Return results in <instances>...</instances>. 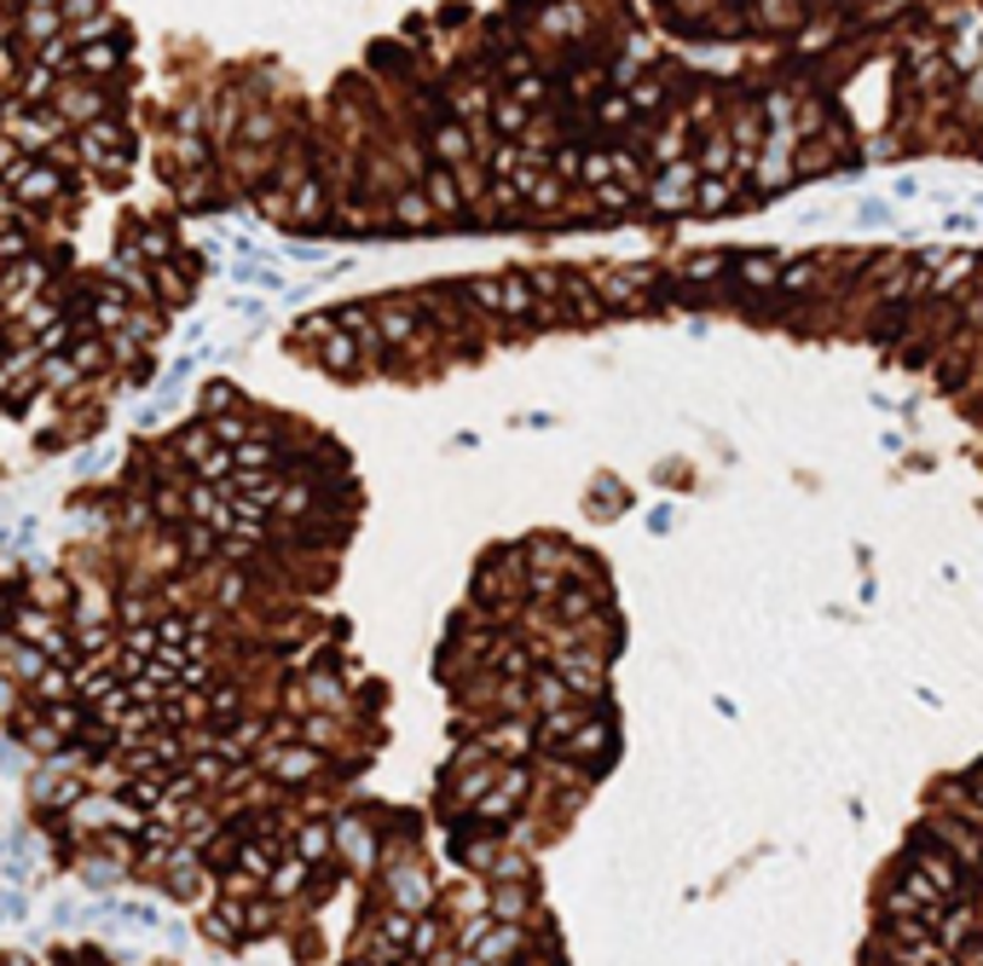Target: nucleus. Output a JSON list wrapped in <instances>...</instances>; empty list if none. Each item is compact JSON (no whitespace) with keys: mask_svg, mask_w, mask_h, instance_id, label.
I'll use <instances>...</instances> for the list:
<instances>
[{"mask_svg":"<svg viewBox=\"0 0 983 966\" xmlns=\"http://www.w3.org/2000/svg\"><path fill=\"white\" fill-rule=\"evenodd\" d=\"M319 365L331 371V376H359L365 371V348L354 336H342L336 325H324V336H319Z\"/></svg>","mask_w":983,"mask_h":966,"instance_id":"obj_17","label":"nucleus"},{"mask_svg":"<svg viewBox=\"0 0 983 966\" xmlns=\"http://www.w3.org/2000/svg\"><path fill=\"white\" fill-rule=\"evenodd\" d=\"M232 406H243V399H238V388H232L227 376H215L209 388H203V417H215V411H232Z\"/></svg>","mask_w":983,"mask_h":966,"instance_id":"obj_26","label":"nucleus"},{"mask_svg":"<svg viewBox=\"0 0 983 966\" xmlns=\"http://www.w3.org/2000/svg\"><path fill=\"white\" fill-rule=\"evenodd\" d=\"M47 105L65 116V128H88V123H99V116H111L105 88H99V82H81V75H58V88H53Z\"/></svg>","mask_w":983,"mask_h":966,"instance_id":"obj_7","label":"nucleus"},{"mask_svg":"<svg viewBox=\"0 0 983 966\" xmlns=\"http://www.w3.org/2000/svg\"><path fill=\"white\" fill-rule=\"evenodd\" d=\"M648 284H654V272H648V267H631V272H597V278H590V290H597L602 307H637Z\"/></svg>","mask_w":983,"mask_h":966,"instance_id":"obj_15","label":"nucleus"},{"mask_svg":"<svg viewBox=\"0 0 983 966\" xmlns=\"http://www.w3.org/2000/svg\"><path fill=\"white\" fill-rule=\"evenodd\" d=\"M324 758L319 747H307V741H296V747H266L261 753V776H273V781H284V788H307V781H319L324 776Z\"/></svg>","mask_w":983,"mask_h":966,"instance_id":"obj_8","label":"nucleus"},{"mask_svg":"<svg viewBox=\"0 0 983 966\" xmlns=\"http://www.w3.org/2000/svg\"><path fill=\"white\" fill-rule=\"evenodd\" d=\"M382 220H388L394 232H423V226H435V203H428V191L412 179V186H400L394 197H388Z\"/></svg>","mask_w":983,"mask_h":966,"instance_id":"obj_14","label":"nucleus"},{"mask_svg":"<svg viewBox=\"0 0 983 966\" xmlns=\"http://www.w3.org/2000/svg\"><path fill=\"white\" fill-rule=\"evenodd\" d=\"M382 892H388V909L428 915V903H435V880H428L423 862H412V857H388L382 862Z\"/></svg>","mask_w":983,"mask_h":966,"instance_id":"obj_5","label":"nucleus"},{"mask_svg":"<svg viewBox=\"0 0 983 966\" xmlns=\"http://www.w3.org/2000/svg\"><path fill=\"white\" fill-rule=\"evenodd\" d=\"M486 123H492V133H498V139H521V133L532 128V110L521 105L516 93H492V105H486Z\"/></svg>","mask_w":983,"mask_h":966,"instance_id":"obj_18","label":"nucleus"},{"mask_svg":"<svg viewBox=\"0 0 983 966\" xmlns=\"http://www.w3.org/2000/svg\"><path fill=\"white\" fill-rule=\"evenodd\" d=\"M180 550H186L192 561H209V556L220 550V533H215V527H197V521H186V527H180Z\"/></svg>","mask_w":983,"mask_h":966,"instance_id":"obj_23","label":"nucleus"},{"mask_svg":"<svg viewBox=\"0 0 983 966\" xmlns=\"http://www.w3.org/2000/svg\"><path fill=\"white\" fill-rule=\"evenodd\" d=\"M486 915L492 920H532L539 915V892H532V880H486Z\"/></svg>","mask_w":983,"mask_h":966,"instance_id":"obj_13","label":"nucleus"},{"mask_svg":"<svg viewBox=\"0 0 983 966\" xmlns=\"http://www.w3.org/2000/svg\"><path fill=\"white\" fill-rule=\"evenodd\" d=\"M0 660H7V666H12V677H18V683H30V689H35V677L53 666L47 654H41V649H30V642H18V637L7 642V649H0Z\"/></svg>","mask_w":983,"mask_h":966,"instance_id":"obj_20","label":"nucleus"},{"mask_svg":"<svg viewBox=\"0 0 983 966\" xmlns=\"http://www.w3.org/2000/svg\"><path fill=\"white\" fill-rule=\"evenodd\" d=\"M24 7H58V0H24Z\"/></svg>","mask_w":983,"mask_h":966,"instance_id":"obj_30","label":"nucleus"},{"mask_svg":"<svg viewBox=\"0 0 983 966\" xmlns=\"http://www.w3.org/2000/svg\"><path fill=\"white\" fill-rule=\"evenodd\" d=\"M331 857H347L354 869L377 862V822L371 816H336L331 822Z\"/></svg>","mask_w":983,"mask_h":966,"instance_id":"obj_11","label":"nucleus"},{"mask_svg":"<svg viewBox=\"0 0 983 966\" xmlns=\"http://www.w3.org/2000/svg\"><path fill=\"white\" fill-rule=\"evenodd\" d=\"M7 191H12L18 209H53L58 197L70 191V179H65V163H58V156L47 151V156H30V163L18 168Z\"/></svg>","mask_w":983,"mask_h":966,"instance_id":"obj_4","label":"nucleus"},{"mask_svg":"<svg viewBox=\"0 0 983 966\" xmlns=\"http://www.w3.org/2000/svg\"><path fill=\"white\" fill-rule=\"evenodd\" d=\"M417 186L428 191V203H435V214H452V209H463V186H458V174L452 168H423V179Z\"/></svg>","mask_w":983,"mask_h":966,"instance_id":"obj_19","label":"nucleus"},{"mask_svg":"<svg viewBox=\"0 0 983 966\" xmlns=\"http://www.w3.org/2000/svg\"><path fill=\"white\" fill-rule=\"evenodd\" d=\"M486 880H532V857L527 851H498L486 862Z\"/></svg>","mask_w":983,"mask_h":966,"instance_id":"obj_24","label":"nucleus"},{"mask_svg":"<svg viewBox=\"0 0 983 966\" xmlns=\"http://www.w3.org/2000/svg\"><path fill=\"white\" fill-rule=\"evenodd\" d=\"M694 168H701V174H729V168H735V146H729L724 133H712V139H706V151H701V163H694Z\"/></svg>","mask_w":983,"mask_h":966,"instance_id":"obj_25","label":"nucleus"},{"mask_svg":"<svg viewBox=\"0 0 983 966\" xmlns=\"http://www.w3.org/2000/svg\"><path fill=\"white\" fill-rule=\"evenodd\" d=\"M99 12H105V0H58L65 30H70V24H88V18H99Z\"/></svg>","mask_w":983,"mask_h":966,"instance_id":"obj_28","label":"nucleus"},{"mask_svg":"<svg viewBox=\"0 0 983 966\" xmlns=\"http://www.w3.org/2000/svg\"><path fill=\"white\" fill-rule=\"evenodd\" d=\"M371 318H377V336H382V348H428L423 307H417L412 295H388V301H377V307H371Z\"/></svg>","mask_w":983,"mask_h":966,"instance_id":"obj_6","label":"nucleus"},{"mask_svg":"<svg viewBox=\"0 0 983 966\" xmlns=\"http://www.w3.org/2000/svg\"><path fill=\"white\" fill-rule=\"evenodd\" d=\"M463 295L475 301V307L509 318V325H539V318H550V307L539 295H532L527 272H504V278H469Z\"/></svg>","mask_w":983,"mask_h":966,"instance_id":"obj_1","label":"nucleus"},{"mask_svg":"<svg viewBox=\"0 0 983 966\" xmlns=\"http://www.w3.org/2000/svg\"><path fill=\"white\" fill-rule=\"evenodd\" d=\"M798 18V0H758V24H770V30H787Z\"/></svg>","mask_w":983,"mask_h":966,"instance_id":"obj_27","label":"nucleus"},{"mask_svg":"<svg viewBox=\"0 0 983 966\" xmlns=\"http://www.w3.org/2000/svg\"><path fill=\"white\" fill-rule=\"evenodd\" d=\"M122 58H128V47H122V35H105V42H81L70 53V70L65 75H81V82H116L122 75Z\"/></svg>","mask_w":983,"mask_h":966,"instance_id":"obj_10","label":"nucleus"},{"mask_svg":"<svg viewBox=\"0 0 983 966\" xmlns=\"http://www.w3.org/2000/svg\"><path fill=\"white\" fill-rule=\"evenodd\" d=\"M88 168H105V179H116L128 168V128L116 123V116H99V123L76 128V146H70Z\"/></svg>","mask_w":983,"mask_h":966,"instance_id":"obj_3","label":"nucleus"},{"mask_svg":"<svg viewBox=\"0 0 983 966\" xmlns=\"http://www.w3.org/2000/svg\"><path fill=\"white\" fill-rule=\"evenodd\" d=\"M290 857H301L307 869H319L324 857H331V822H307V828L296 834V851Z\"/></svg>","mask_w":983,"mask_h":966,"instance_id":"obj_21","label":"nucleus"},{"mask_svg":"<svg viewBox=\"0 0 983 966\" xmlns=\"http://www.w3.org/2000/svg\"><path fill=\"white\" fill-rule=\"evenodd\" d=\"M192 278H197L192 255H174V260H162V267H146L151 301H162V307H186V301H192Z\"/></svg>","mask_w":983,"mask_h":966,"instance_id":"obj_12","label":"nucleus"},{"mask_svg":"<svg viewBox=\"0 0 983 966\" xmlns=\"http://www.w3.org/2000/svg\"><path fill=\"white\" fill-rule=\"evenodd\" d=\"M694 186H701V168L694 163H666V174L648 186V203L654 209H683V203H694Z\"/></svg>","mask_w":983,"mask_h":966,"instance_id":"obj_16","label":"nucleus"},{"mask_svg":"<svg viewBox=\"0 0 983 966\" xmlns=\"http://www.w3.org/2000/svg\"><path fill=\"white\" fill-rule=\"evenodd\" d=\"M550 672L567 683L573 700H602L608 695V660L602 649H585V642H567V649H550Z\"/></svg>","mask_w":983,"mask_h":966,"instance_id":"obj_2","label":"nucleus"},{"mask_svg":"<svg viewBox=\"0 0 983 966\" xmlns=\"http://www.w3.org/2000/svg\"><path fill=\"white\" fill-rule=\"evenodd\" d=\"M590 30H597V12H590L585 0H544L539 7V35L544 42L579 47V42H590Z\"/></svg>","mask_w":983,"mask_h":966,"instance_id":"obj_9","label":"nucleus"},{"mask_svg":"<svg viewBox=\"0 0 983 966\" xmlns=\"http://www.w3.org/2000/svg\"><path fill=\"white\" fill-rule=\"evenodd\" d=\"M81 874H88V885H116L122 880V869H111V862H88Z\"/></svg>","mask_w":983,"mask_h":966,"instance_id":"obj_29","label":"nucleus"},{"mask_svg":"<svg viewBox=\"0 0 983 966\" xmlns=\"http://www.w3.org/2000/svg\"><path fill=\"white\" fill-rule=\"evenodd\" d=\"M631 116H637V110H631L625 93H602V98H597V128H602V133H608V128H613V133L631 128Z\"/></svg>","mask_w":983,"mask_h":966,"instance_id":"obj_22","label":"nucleus"}]
</instances>
